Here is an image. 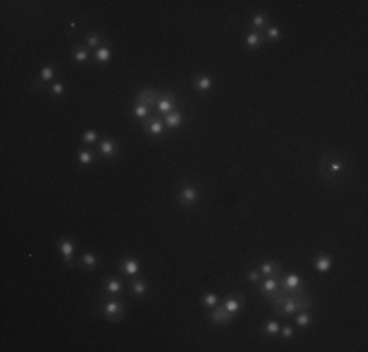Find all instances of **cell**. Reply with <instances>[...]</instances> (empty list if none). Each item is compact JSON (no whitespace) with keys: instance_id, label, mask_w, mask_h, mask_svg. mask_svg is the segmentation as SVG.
<instances>
[{"instance_id":"cell-30","label":"cell","mask_w":368,"mask_h":352,"mask_svg":"<svg viewBox=\"0 0 368 352\" xmlns=\"http://www.w3.org/2000/svg\"><path fill=\"white\" fill-rule=\"evenodd\" d=\"M96 155H94V151L92 149H82V151H78V155H76V161L82 164V166H90L94 164L96 161Z\"/></svg>"},{"instance_id":"cell-25","label":"cell","mask_w":368,"mask_h":352,"mask_svg":"<svg viewBox=\"0 0 368 352\" xmlns=\"http://www.w3.org/2000/svg\"><path fill=\"white\" fill-rule=\"evenodd\" d=\"M78 264H80L84 270H96V268H98V257H96V253H92V251L82 253Z\"/></svg>"},{"instance_id":"cell-15","label":"cell","mask_w":368,"mask_h":352,"mask_svg":"<svg viewBox=\"0 0 368 352\" xmlns=\"http://www.w3.org/2000/svg\"><path fill=\"white\" fill-rule=\"evenodd\" d=\"M98 151H100V155L104 159H116L118 157V143L114 139H110V137H106V139L100 141Z\"/></svg>"},{"instance_id":"cell-3","label":"cell","mask_w":368,"mask_h":352,"mask_svg":"<svg viewBox=\"0 0 368 352\" xmlns=\"http://www.w3.org/2000/svg\"><path fill=\"white\" fill-rule=\"evenodd\" d=\"M100 302H102V315L108 319V321H112V323H118V321H122L124 317H126V304L118 298V296H112V298H106L104 300V296H100Z\"/></svg>"},{"instance_id":"cell-23","label":"cell","mask_w":368,"mask_h":352,"mask_svg":"<svg viewBox=\"0 0 368 352\" xmlns=\"http://www.w3.org/2000/svg\"><path fill=\"white\" fill-rule=\"evenodd\" d=\"M264 27H268V14H266V12L254 14L253 18H251V29H249V31H260V33H262Z\"/></svg>"},{"instance_id":"cell-21","label":"cell","mask_w":368,"mask_h":352,"mask_svg":"<svg viewBox=\"0 0 368 352\" xmlns=\"http://www.w3.org/2000/svg\"><path fill=\"white\" fill-rule=\"evenodd\" d=\"M314 266H316V270H318L320 274H325V272L331 270L333 258H331V255H327V253H320V255L316 257V260H314Z\"/></svg>"},{"instance_id":"cell-7","label":"cell","mask_w":368,"mask_h":352,"mask_svg":"<svg viewBox=\"0 0 368 352\" xmlns=\"http://www.w3.org/2000/svg\"><path fill=\"white\" fill-rule=\"evenodd\" d=\"M55 74H57V65L55 63H47L46 67L42 69V72H40V76L30 82V86L34 90H46V84L55 78Z\"/></svg>"},{"instance_id":"cell-34","label":"cell","mask_w":368,"mask_h":352,"mask_svg":"<svg viewBox=\"0 0 368 352\" xmlns=\"http://www.w3.org/2000/svg\"><path fill=\"white\" fill-rule=\"evenodd\" d=\"M200 304L204 305V307H208V309H214L216 305L220 304V298H218V294H212V292H210V294H206V296L200 300Z\"/></svg>"},{"instance_id":"cell-9","label":"cell","mask_w":368,"mask_h":352,"mask_svg":"<svg viewBox=\"0 0 368 352\" xmlns=\"http://www.w3.org/2000/svg\"><path fill=\"white\" fill-rule=\"evenodd\" d=\"M280 288V276H266L264 280L258 282V292L262 294V298L270 300L272 294Z\"/></svg>"},{"instance_id":"cell-19","label":"cell","mask_w":368,"mask_h":352,"mask_svg":"<svg viewBox=\"0 0 368 352\" xmlns=\"http://www.w3.org/2000/svg\"><path fill=\"white\" fill-rule=\"evenodd\" d=\"M184 116L180 110H176V112H170V114H166V116H162V121H164V127H168V129H176V127H180L184 123Z\"/></svg>"},{"instance_id":"cell-35","label":"cell","mask_w":368,"mask_h":352,"mask_svg":"<svg viewBox=\"0 0 368 352\" xmlns=\"http://www.w3.org/2000/svg\"><path fill=\"white\" fill-rule=\"evenodd\" d=\"M245 276H247V280L251 282V284H258V282L262 280V274H260V270H258V266H253V268H249Z\"/></svg>"},{"instance_id":"cell-11","label":"cell","mask_w":368,"mask_h":352,"mask_svg":"<svg viewBox=\"0 0 368 352\" xmlns=\"http://www.w3.org/2000/svg\"><path fill=\"white\" fill-rule=\"evenodd\" d=\"M210 321H212L214 325H230L231 321H233V315H230V313L222 307V304H218L214 309H212Z\"/></svg>"},{"instance_id":"cell-22","label":"cell","mask_w":368,"mask_h":352,"mask_svg":"<svg viewBox=\"0 0 368 352\" xmlns=\"http://www.w3.org/2000/svg\"><path fill=\"white\" fill-rule=\"evenodd\" d=\"M94 59L100 63V65H106V63H110V59H112V47H110V39L104 43V45H100L96 51H94Z\"/></svg>"},{"instance_id":"cell-20","label":"cell","mask_w":368,"mask_h":352,"mask_svg":"<svg viewBox=\"0 0 368 352\" xmlns=\"http://www.w3.org/2000/svg\"><path fill=\"white\" fill-rule=\"evenodd\" d=\"M88 59H90V49L84 43H78V45L72 47V61L74 63L84 65V63H88Z\"/></svg>"},{"instance_id":"cell-27","label":"cell","mask_w":368,"mask_h":352,"mask_svg":"<svg viewBox=\"0 0 368 352\" xmlns=\"http://www.w3.org/2000/svg\"><path fill=\"white\" fill-rule=\"evenodd\" d=\"M294 321H296V325H298L300 329H306L314 323V317H312V313H310L308 309H302V311H298V313L294 315Z\"/></svg>"},{"instance_id":"cell-28","label":"cell","mask_w":368,"mask_h":352,"mask_svg":"<svg viewBox=\"0 0 368 352\" xmlns=\"http://www.w3.org/2000/svg\"><path fill=\"white\" fill-rule=\"evenodd\" d=\"M132 112H134V116L138 117V119H141V121H143L145 117L153 114V108H151V106H147V104H143V102H136Z\"/></svg>"},{"instance_id":"cell-10","label":"cell","mask_w":368,"mask_h":352,"mask_svg":"<svg viewBox=\"0 0 368 352\" xmlns=\"http://www.w3.org/2000/svg\"><path fill=\"white\" fill-rule=\"evenodd\" d=\"M124 282L120 280L118 276H108V278H104L102 280V294H110V296H120V294H124Z\"/></svg>"},{"instance_id":"cell-17","label":"cell","mask_w":368,"mask_h":352,"mask_svg":"<svg viewBox=\"0 0 368 352\" xmlns=\"http://www.w3.org/2000/svg\"><path fill=\"white\" fill-rule=\"evenodd\" d=\"M192 86H194L196 92H206L214 86V78L210 74H196L192 78Z\"/></svg>"},{"instance_id":"cell-8","label":"cell","mask_w":368,"mask_h":352,"mask_svg":"<svg viewBox=\"0 0 368 352\" xmlns=\"http://www.w3.org/2000/svg\"><path fill=\"white\" fill-rule=\"evenodd\" d=\"M57 249H59L61 257L65 260V264H67L69 268H74V260H72V255H74V251H76L74 241H70L69 237H61V239L57 241Z\"/></svg>"},{"instance_id":"cell-37","label":"cell","mask_w":368,"mask_h":352,"mask_svg":"<svg viewBox=\"0 0 368 352\" xmlns=\"http://www.w3.org/2000/svg\"><path fill=\"white\" fill-rule=\"evenodd\" d=\"M294 327H290V325H282L280 327V337L282 339H286V341H290V339H294Z\"/></svg>"},{"instance_id":"cell-5","label":"cell","mask_w":368,"mask_h":352,"mask_svg":"<svg viewBox=\"0 0 368 352\" xmlns=\"http://www.w3.org/2000/svg\"><path fill=\"white\" fill-rule=\"evenodd\" d=\"M178 104H180V100H178V96L174 92H161V98H159V102L155 104V108H153V112L155 114H159V116H166V114H170V112H176L178 110Z\"/></svg>"},{"instance_id":"cell-32","label":"cell","mask_w":368,"mask_h":352,"mask_svg":"<svg viewBox=\"0 0 368 352\" xmlns=\"http://www.w3.org/2000/svg\"><path fill=\"white\" fill-rule=\"evenodd\" d=\"M49 94L53 96V98H59V100H63L65 98V94H67V88H65V82H51V86H49Z\"/></svg>"},{"instance_id":"cell-18","label":"cell","mask_w":368,"mask_h":352,"mask_svg":"<svg viewBox=\"0 0 368 352\" xmlns=\"http://www.w3.org/2000/svg\"><path fill=\"white\" fill-rule=\"evenodd\" d=\"M258 270H260V274L266 278V276H280V272H282V264L278 262V260H266V262H262L260 266H258Z\"/></svg>"},{"instance_id":"cell-4","label":"cell","mask_w":368,"mask_h":352,"mask_svg":"<svg viewBox=\"0 0 368 352\" xmlns=\"http://www.w3.org/2000/svg\"><path fill=\"white\" fill-rule=\"evenodd\" d=\"M200 196H202V192H200L198 184L188 182V184H182V186H180L178 194H176V202H178V206H180V208L190 210V208H194V206L198 204Z\"/></svg>"},{"instance_id":"cell-16","label":"cell","mask_w":368,"mask_h":352,"mask_svg":"<svg viewBox=\"0 0 368 352\" xmlns=\"http://www.w3.org/2000/svg\"><path fill=\"white\" fill-rule=\"evenodd\" d=\"M143 129H145V133H147L149 137H161L162 133H164V121H162V116L155 114L153 121H151L149 125H145Z\"/></svg>"},{"instance_id":"cell-12","label":"cell","mask_w":368,"mask_h":352,"mask_svg":"<svg viewBox=\"0 0 368 352\" xmlns=\"http://www.w3.org/2000/svg\"><path fill=\"white\" fill-rule=\"evenodd\" d=\"M241 304H243V294H231L228 296L224 302H222V307L230 313V315H237L239 313V309H241Z\"/></svg>"},{"instance_id":"cell-6","label":"cell","mask_w":368,"mask_h":352,"mask_svg":"<svg viewBox=\"0 0 368 352\" xmlns=\"http://www.w3.org/2000/svg\"><path fill=\"white\" fill-rule=\"evenodd\" d=\"M280 290L284 294H292V296H302L306 294V288H304V280L298 274H288L284 278H280Z\"/></svg>"},{"instance_id":"cell-36","label":"cell","mask_w":368,"mask_h":352,"mask_svg":"<svg viewBox=\"0 0 368 352\" xmlns=\"http://www.w3.org/2000/svg\"><path fill=\"white\" fill-rule=\"evenodd\" d=\"M82 143H84V145H96V143H98V133H96L94 129H86V131L82 133Z\"/></svg>"},{"instance_id":"cell-14","label":"cell","mask_w":368,"mask_h":352,"mask_svg":"<svg viewBox=\"0 0 368 352\" xmlns=\"http://www.w3.org/2000/svg\"><path fill=\"white\" fill-rule=\"evenodd\" d=\"M159 98H161V92L155 90V88H141L138 92V102H143V104H147L151 108H155V104L159 102Z\"/></svg>"},{"instance_id":"cell-33","label":"cell","mask_w":368,"mask_h":352,"mask_svg":"<svg viewBox=\"0 0 368 352\" xmlns=\"http://www.w3.org/2000/svg\"><path fill=\"white\" fill-rule=\"evenodd\" d=\"M100 41H102V37H100V33H96V31H90V33H86V39H84V45L88 47L90 51H96V49L100 47Z\"/></svg>"},{"instance_id":"cell-26","label":"cell","mask_w":368,"mask_h":352,"mask_svg":"<svg viewBox=\"0 0 368 352\" xmlns=\"http://www.w3.org/2000/svg\"><path fill=\"white\" fill-rule=\"evenodd\" d=\"M280 323L278 321H266L262 327H260V333L266 337V339H274V337H278L280 335Z\"/></svg>"},{"instance_id":"cell-1","label":"cell","mask_w":368,"mask_h":352,"mask_svg":"<svg viewBox=\"0 0 368 352\" xmlns=\"http://www.w3.org/2000/svg\"><path fill=\"white\" fill-rule=\"evenodd\" d=\"M268 302H270V307H272V311H274L278 317H294L302 309H312L314 298L310 294H302V296L284 294L278 288Z\"/></svg>"},{"instance_id":"cell-24","label":"cell","mask_w":368,"mask_h":352,"mask_svg":"<svg viewBox=\"0 0 368 352\" xmlns=\"http://www.w3.org/2000/svg\"><path fill=\"white\" fill-rule=\"evenodd\" d=\"M264 41L266 39L260 31H247V35H245V47L247 49H258Z\"/></svg>"},{"instance_id":"cell-13","label":"cell","mask_w":368,"mask_h":352,"mask_svg":"<svg viewBox=\"0 0 368 352\" xmlns=\"http://www.w3.org/2000/svg\"><path fill=\"white\" fill-rule=\"evenodd\" d=\"M120 268H122V272L126 276H132V278H138L139 274H141V264H139V260H136V258H124L120 262Z\"/></svg>"},{"instance_id":"cell-31","label":"cell","mask_w":368,"mask_h":352,"mask_svg":"<svg viewBox=\"0 0 368 352\" xmlns=\"http://www.w3.org/2000/svg\"><path fill=\"white\" fill-rule=\"evenodd\" d=\"M262 35H264L266 41H280L282 39V29L276 27V25H268V27H264Z\"/></svg>"},{"instance_id":"cell-2","label":"cell","mask_w":368,"mask_h":352,"mask_svg":"<svg viewBox=\"0 0 368 352\" xmlns=\"http://www.w3.org/2000/svg\"><path fill=\"white\" fill-rule=\"evenodd\" d=\"M320 174H322L323 182L329 186H339L343 182L346 174H348V161L345 155L339 153H325L320 157V166H318Z\"/></svg>"},{"instance_id":"cell-29","label":"cell","mask_w":368,"mask_h":352,"mask_svg":"<svg viewBox=\"0 0 368 352\" xmlns=\"http://www.w3.org/2000/svg\"><path fill=\"white\" fill-rule=\"evenodd\" d=\"M130 292H132L134 296H138V298L145 296V292H147V282L143 280V278H134L132 284H130Z\"/></svg>"}]
</instances>
